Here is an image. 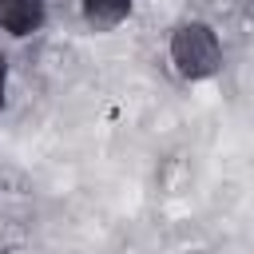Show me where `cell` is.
Wrapping results in <instances>:
<instances>
[{"label":"cell","instance_id":"obj_2","mask_svg":"<svg viewBox=\"0 0 254 254\" xmlns=\"http://www.w3.org/2000/svg\"><path fill=\"white\" fill-rule=\"evenodd\" d=\"M48 20V0H0V32L24 40Z\"/></svg>","mask_w":254,"mask_h":254},{"label":"cell","instance_id":"obj_1","mask_svg":"<svg viewBox=\"0 0 254 254\" xmlns=\"http://www.w3.org/2000/svg\"><path fill=\"white\" fill-rule=\"evenodd\" d=\"M167 56H171L175 71H179L183 79H190V83H194V79H210V75H218V67H222V44H218L214 28L202 24V20L179 24V28L171 32V40H167Z\"/></svg>","mask_w":254,"mask_h":254},{"label":"cell","instance_id":"obj_3","mask_svg":"<svg viewBox=\"0 0 254 254\" xmlns=\"http://www.w3.org/2000/svg\"><path fill=\"white\" fill-rule=\"evenodd\" d=\"M79 8L91 28H115L131 16V0H79Z\"/></svg>","mask_w":254,"mask_h":254},{"label":"cell","instance_id":"obj_4","mask_svg":"<svg viewBox=\"0 0 254 254\" xmlns=\"http://www.w3.org/2000/svg\"><path fill=\"white\" fill-rule=\"evenodd\" d=\"M4 87H8V60L0 52V103H4Z\"/></svg>","mask_w":254,"mask_h":254}]
</instances>
